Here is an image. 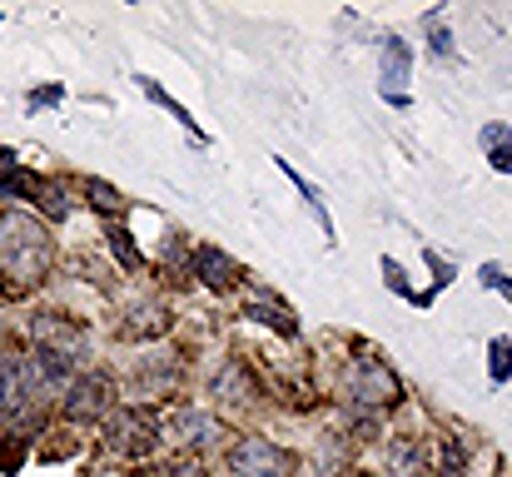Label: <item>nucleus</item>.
Masks as SVG:
<instances>
[{
    "mask_svg": "<svg viewBox=\"0 0 512 477\" xmlns=\"http://www.w3.org/2000/svg\"><path fill=\"white\" fill-rule=\"evenodd\" d=\"M50 234L30 219V214H5L0 219V269L15 279V284H40L50 274Z\"/></svg>",
    "mask_w": 512,
    "mask_h": 477,
    "instance_id": "1",
    "label": "nucleus"
},
{
    "mask_svg": "<svg viewBox=\"0 0 512 477\" xmlns=\"http://www.w3.org/2000/svg\"><path fill=\"white\" fill-rule=\"evenodd\" d=\"M40 403V378L30 368V358L10 353L0 363V423H25Z\"/></svg>",
    "mask_w": 512,
    "mask_h": 477,
    "instance_id": "2",
    "label": "nucleus"
},
{
    "mask_svg": "<svg viewBox=\"0 0 512 477\" xmlns=\"http://www.w3.org/2000/svg\"><path fill=\"white\" fill-rule=\"evenodd\" d=\"M348 403H358V408H393L398 403V378L383 363L358 358L353 373H348Z\"/></svg>",
    "mask_w": 512,
    "mask_h": 477,
    "instance_id": "3",
    "label": "nucleus"
},
{
    "mask_svg": "<svg viewBox=\"0 0 512 477\" xmlns=\"http://www.w3.org/2000/svg\"><path fill=\"white\" fill-rule=\"evenodd\" d=\"M110 408H115V383L100 378V373L75 378L70 393H65V418H70V423H105Z\"/></svg>",
    "mask_w": 512,
    "mask_h": 477,
    "instance_id": "4",
    "label": "nucleus"
},
{
    "mask_svg": "<svg viewBox=\"0 0 512 477\" xmlns=\"http://www.w3.org/2000/svg\"><path fill=\"white\" fill-rule=\"evenodd\" d=\"M229 473L234 477H289V453L269 438H244L229 448Z\"/></svg>",
    "mask_w": 512,
    "mask_h": 477,
    "instance_id": "5",
    "label": "nucleus"
},
{
    "mask_svg": "<svg viewBox=\"0 0 512 477\" xmlns=\"http://www.w3.org/2000/svg\"><path fill=\"white\" fill-rule=\"evenodd\" d=\"M105 438H110V448L125 453V458H145V453H155V443H160V438H155V423H150L145 413H135V408L110 413Z\"/></svg>",
    "mask_w": 512,
    "mask_h": 477,
    "instance_id": "6",
    "label": "nucleus"
},
{
    "mask_svg": "<svg viewBox=\"0 0 512 477\" xmlns=\"http://www.w3.org/2000/svg\"><path fill=\"white\" fill-rule=\"evenodd\" d=\"M35 348H50V353H65V358H80L85 353V333L75 323L55 314H40L35 318Z\"/></svg>",
    "mask_w": 512,
    "mask_h": 477,
    "instance_id": "7",
    "label": "nucleus"
},
{
    "mask_svg": "<svg viewBox=\"0 0 512 477\" xmlns=\"http://www.w3.org/2000/svg\"><path fill=\"white\" fill-rule=\"evenodd\" d=\"M383 468L388 477H428V448L418 438H393L383 448Z\"/></svg>",
    "mask_w": 512,
    "mask_h": 477,
    "instance_id": "8",
    "label": "nucleus"
},
{
    "mask_svg": "<svg viewBox=\"0 0 512 477\" xmlns=\"http://www.w3.org/2000/svg\"><path fill=\"white\" fill-rule=\"evenodd\" d=\"M194 279H204L209 289H234L239 284V264L219 249H194Z\"/></svg>",
    "mask_w": 512,
    "mask_h": 477,
    "instance_id": "9",
    "label": "nucleus"
},
{
    "mask_svg": "<svg viewBox=\"0 0 512 477\" xmlns=\"http://www.w3.org/2000/svg\"><path fill=\"white\" fill-rule=\"evenodd\" d=\"M30 368H35V378H40V393H60L65 378H70V368H75V358L50 353V348H35V353H30Z\"/></svg>",
    "mask_w": 512,
    "mask_h": 477,
    "instance_id": "10",
    "label": "nucleus"
},
{
    "mask_svg": "<svg viewBox=\"0 0 512 477\" xmlns=\"http://www.w3.org/2000/svg\"><path fill=\"white\" fill-rule=\"evenodd\" d=\"M174 433H179L189 448H209V443L219 438V423H214L209 413H194V408H184V413L174 418Z\"/></svg>",
    "mask_w": 512,
    "mask_h": 477,
    "instance_id": "11",
    "label": "nucleus"
},
{
    "mask_svg": "<svg viewBox=\"0 0 512 477\" xmlns=\"http://www.w3.org/2000/svg\"><path fill=\"white\" fill-rule=\"evenodd\" d=\"M383 55H388V65H383V85L393 90V100H403V80H408V45L403 40H383Z\"/></svg>",
    "mask_w": 512,
    "mask_h": 477,
    "instance_id": "12",
    "label": "nucleus"
},
{
    "mask_svg": "<svg viewBox=\"0 0 512 477\" xmlns=\"http://www.w3.org/2000/svg\"><path fill=\"white\" fill-rule=\"evenodd\" d=\"M244 314L254 318V323H269L279 338H299V323H294V314H289V309H279V304H264V299H254Z\"/></svg>",
    "mask_w": 512,
    "mask_h": 477,
    "instance_id": "13",
    "label": "nucleus"
},
{
    "mask_svg": "<svg viewBox=\"0 0 512 477\" xmlns=\"http://www.w3.org/2000/svg\"><path fill=\"white\" fill-rule=\"evenodd\" d=\"M483 145H488L493 169H503V174H508V169H512V130H503V125H488V130H483Z\"/></svg>",
    "mask_w": 512,
    "mask_h": 477,
    "instance_id": "14",
    "label": "nucleus"
},
{
    "mask_svg": "<svg viewBox=\"0 0 512 477\" xmlns=\"http://www.w3.org/2000/svg\"><path fill=\"white\" fill-rule=\"evenodd\" d=\"M135 323H125V333H130V338H140V333H145V338H155V333H165V328H170V314H165V309H155V304H150V309H135Z\"/></svg>",
    "mask_w": 512,
    "mask_h": 477,
    "instance_id": "15",
    "label": "nucleus"
},
{
    "mask_svg": "<svg viewBox=\"0 0 512 477\" xmlns=\"http://www.w3.org/2000/svg\"><path fill=\"white\" fill-rule=\"evenodd\" d=\"M214 393H219V398L229 393V403H249V383H244V373H239L234 363H229V368L214 378Z\"/></svg>",
    "mask_w": 512,
    "mask_h": 477,
    "instance_id": "16",
    "label": "nucleus"
},
{
    "mask_svg": "<svg viewBox=\"0 0 512 477\" xmlns=\"http://www.w3.org/2000/svg\"><path fill=\"white\" fill-rule=\"evenodd\" d=\"M488 353H493V383H508L512 378V343L508 338H493Z\"/></svg>",
    "mask_w": 512,
    "mask_h": 477,
    "instance_id": "17",
    "label": "nucleus"
},
{
    "mask_svg": "<svg viewBox=\"0 0 512 477\" xmlns=\"http://www.w3.org/2000/svg\"><path fill=\"white\" fill-rule=\"evenodd\" d=\"M85 194H90V199H95L100 209H110V214H115V209H125V199H120V194H115L110 184H100V179H90V184H85Z\"/></svg>",
    "mask_w": 512,
    "mask_h": 477,
    "instance_id": "18",
    "label": "nucleus"
},
{
    "mask_svg": "<svg viewBox=\"0 0 512 477\" xmlns=\"http://www.w3.org/2000/svg\"><path fill=\"white\" fill-rule=\"evenodd\" d=\"M463 468H468V453L458 448V438L443 448V477H463Z\"/></svg>",
    "mask_w": 512,
    "mask_h": 477,
    "instance_id": "19",
    "label": "nucleus"
},
{
    "mask_svg": "<svg viewBox=\"0 0 512 477\" xmlns=\"http://www.w3.org/2000/svg\"><path fill=\"white\" fill-rule=\"evenodd\" d=\"M110 244H115V259H120L125 269H135V264H140V254H135V244H130V234H125V229H115V234H110Z\"/></svg>",
    "mask_w": 512,
    "mask_h": 477,
    "instance_id": "20",
    "label": "nucleus"
},
{
    "mask_svg": "<svg viewBox=\"0 0 512 477\" xmlns=\"http://www.w3.org/2000/svg\"><path fill=\"white\" fill-rule=\"evenodd\" d=\"M150 477H199V463H165V468H155Z\"/></svg>",
    "mask_w": 512,
    "mask_h": 477,
    "instance_id": "21",
    "label": "nucleus"
},
{
    "mask_svg": "<svg viewBox=\"0 0 512 477\" xmlns=\"http://www.w3.org/2000/svg\"><path fill=\"white\" fill-rule=\"evenodd\" d=\"M483 279H488L493 289H503V294H508V299H512V279H508V274H498V269L488 264V269H483Z\"/></svg>",
    "mask_w": 512,
    "mask_h": 477,
    "instance_id": "22",
    "label": "nucleus"
}]
</instances>
